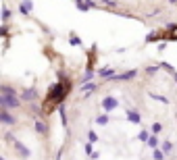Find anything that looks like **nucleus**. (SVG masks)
<instances>
[{"label":"nucleus","mask_w":177,"mask_h":160,"mask_svg":"<svg viewBox=\"0 0 177 160\" xmlns=\"http://www.w3.org/2000/svg\"><path fill=\"white\" fill-rule=\"evenodd\" d=\"M0 89L4 92V94H2V98H0V104L10 106V108H17V106H19V98H17V94H15L8 85H2Z\"/></svg>","instance_id":"obj_1"},{"label":"nucleus","mask_w":177,"mask_h":160,"mask_svg":"<svg viewBox=\"0 0 177 160\" xmlns=\"http://www.w3.org/2000/svg\"><path fill=\"white\" fill-rule=\"evenodd\" d=\"M2 108H4V110L0 112V119H2V123H6V125H15L17 121H15L10 115H8V110H6V106H4V104H2Z\"/></svg>","instance_id":"obj_2"},{"label":"nucleus","mask_w":177,"mask_h":160,"mask_svg":"<svg viewBox=\"0 0 177 160\" xmlns=\"http://www.w3.org/2000/svg\"><path fill=\"white\" fill-rule=\"evenodd\" d=\"M102 106H104V110H113V108L117 106V100H113V98H106Z\"/></svg>","instance_id":"obj_3"},{"label":"nucleus","mask_w":177,"mask_h":160,"mask_svg":"<svg viewBox=\"0 0 177 160\" xmlns=\"http://www.w3.org/2000/svg\"><path fill=\"white\" fill-rule=\"evenodd\" d=\"M36 131H38V133H42V135H44L46 131H48V127H46L44 123H42V121H38V123H36Z\"/></svg>","instance_id":"obj_4"},{"label":"nucleus","mask_w":177,"mask_h":160,"mask_svg":"<svg viewBox=\"0 0 177 160\" xmlns=\"http://www.w3.org/2000/svg\"><path fill=\"white\" fill-rule=\"evenodd\" d=\"M17 150H19V152H21V154H23V156H25V158H27V156H29V150H27V148H25V146H23V144H19V141H17Z\"/></svg>","instance_id":"obj_5"},{"label":"nucleus","mask_w":177,"mask_h":160,"mask_svg":"<svg viewBox=\"0 0 177 160\" xmlns=\"http://www.w3.org/2000/svg\"><path fill=\"white\" fill-rule=\"evenodd\" d=\"M131 77H135V71H129V73L121 75V77H115V79H131Z\"/></svg>","instance_id":"obj_6"},{"label":"nucleus","mask_w":177,"mask_h":160,"mask_svg":"<svg viewBox=\"0 0 177 160\" xmlns=\"http://www.w3.org/2000/svg\"><path fill=\"white\" fill-rule=\"evenodd\" d=\"M29 8H31V2H23L21 10H23V13H29Z\"/></svg>","instance_id":"obj_7"},{"label":"nucleus","mask_w":177,"mask_h":160,"mask_svg":"<svg viewBox=\"0 0 177 160\" xmlns=\"http://www.w3.org/2000/svg\"><path fill=\"white\" fill-rule=\"evenodd\" d=\"M94 87H96L94 83H88V85H84V87H81V92H92Z\"/></svg>","instance_id":"obj_8"},{"label":"nucleus","mask_w":177,"mask_h":160,"mask_svg":"<svg viewBox=\"0 0 177 160\" xmlns=\"http://www.w3.org/2000/svg\"><path fill=\"white\" fill-rule=\"evenodd\" d=\"M92 77H94V73H92V71H86V75H84L81 79H84V81H90Z\"/></svg>","instance_id":"obj_9"},{"label":"nucleus","mask_w":177,"mask_h":160,"mask_svg":"<svg viewBox=\"0 0 177 160\" xmlns=\"http://www.w3.org/2000/svg\"><path fill=\"white\" fill-rule=\"evenodd\" d=\"M148 146H150V148H156V137H150V139H148Z\"/></svg>","instance_id":"obj_10"},{"label":"nucleus","mask_w":177,"mask_h":160,"mask_svg":"<svg viewBox=\"0 0 177 160\" xmlns=\"http://www.w3.org/2000/svg\"><path fill=\"white\" fill-rule=\"evenodd\" d=\"M111 73H113V69H102L100 71V75H111Z\"/></svg>","instance_id":"obj_11"}]
</instances>
